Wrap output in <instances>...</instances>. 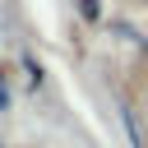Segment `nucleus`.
Wrapping results in <instances>:
<instances>
[{
	"label": "nucleus",
	"instance_id": "obj_1",
	"mask_svg": "<svg viewBox=\"0 0 148 148\" xmlns=\"http://www.w3.org/2000/svg\"><path fill=\"white\" fill-rule=\"evenodd\" d=\"M79 14H83L88 23H97V18H102V5H97V0H79Z\"/></svg>",
	"mask_w": 148,
	"mask_h": 148
}]
</instances>
